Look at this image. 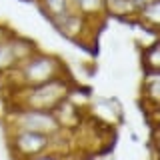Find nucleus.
Instances as JSON below:
<instances>
[{"mask_svg": "<svg viewBox=\"0 0 160 160\" xmlns=\"http://www.w3.org/2000/svg\"><path fill=\"white\" fill-rule=\"evenodd\" d=\"M66 68H64L62 60L56 58L54 54L46 52H34L28 58H24L14 70H10L6 78L12 80V88H30L36 84H44L52 78L64 76Z\"/></svg>", "mask_w": 160, "mask_h": 160, "instance_id": "nucleus-1", "label": "nucleus"}, {"mask_svg": "<svg viewBox=\"0 0 160 160\" xmlns=\"http://www.w3.org/2000/svg\"><path fill=\"white\" fill-rule=\"evenodd\" d=\"M28 160H66V158H64L60 152H56V150H46V152L38 154V156H32Z\"/></svg>", "mask_w": 160, "mask_h": 160, "instance_id": "nucleus-13", "label": "nucleus"}, {"mask_svg": "<svg viewBox=\"0 0 160 160\" xmlns=\"http://www.w3.org/2000/svg\"><path fill=\"white\" fill-rule=\"evenodd\" d=\"M8 34H10V30H8L6 26H2V24H0V40H4Z\"/></svg>", "mask_w": 160, "mask_h": 160, "instance_id": "nucleus-14", "label": "nucleus"}, {"mask_svg": "<svg viewBox=\"0 0 160 160\" xmlns=\"http://www.w3.org/2000/svg\"><path fill=\"white\" fill-rule=\"evenodd\" d=\"M90 22H94V20L82 16V14L76 12V10H72L70 14L54 20V22H50V24H52L64 38L74 40V42H82V36H84V32H88V24Z\"/></svg>", "mask_w": 160, "mask_h": 160, "instance_id": "nucleus-6", "label": "nucleus"}, {"mask_svg": "<svg viewBox=\"0 0 160 160\" xmlns=\"http://www.w3.org/2000/svg\"><path fill=\"white\" fill-rule=\"evenodd\" d=\"M102 10L106 16H116V18L136 16V6L132 4V0H102Z\"/></svg>", "mask_w": 160, "mask_h": 160, "instance_id": "nucleus-9", "label": "nucleus"}, {"mask_svg": "<svg viewBox=\"0 0 160 160\" xmlns=\"http://www.w3.org/2000/svg\"><path fill=\"white\" fill-rule=\"evenodd\" d=\"M142 92H144L146 102H150L158 110V102H160V74H158V70H146Z\"/></svg>", "mask_w": 160, "mask_h": 160, "instance_id": "nucleus-10", "label": "nucleus"}, {"mask_svg": "<svg viewBox=\"0 0 160 160\" xmlns=\"http://www.w3.org/2000/svg\"><path fill=\"white\" fill-rule=\"evenodd\" d=\"M0 116H2V104H0Z\"/></svg>", "mask_w": 160, "mask_h": 160, "instance_id": "nucleus-16", "label": "nucleus"}, {"mask_svg": "<svg viewBox=\"0 0 160 160\" xmlns=\"http://www.w3.org/2000/svg\"><path fill=\"white\" fill-rule=\"evenodd\" d=\"M134 18H136L144 28H150L152 32H156L158 24H160V0H150L142 8H138Z\"/></svg>", "mask_w": 160, "mask_h": 160, "instance_id": "nucleus-7", "label": "nucleus"}, {"mask_svg": "<svg viewBox=\"0 0 160 160\" xmlns=\"http://www.w3.org/2000/svg\"><path fill=\"white\" fill-rule=\"evenodd\" d=\"M8 128L24 130V132H38L50 138H56L62 134V126L58 124L54 112L34 108H12L8 112Z\"/></svg>", "mask_w": 160, "mask_h": 160, "instance_id": "nucleus-3", "label": "nucleus"}, {"mask_svg": "<svg viewBox=\"0 0 160 160\" xmlns=\"http://www.w3.org/2000/svg\"><path fill=\"white\" fill-rule=\"evenodd\" d=\"M72 2V8L80 12L82 16L96 20L98 16H104L102 10V0H70Z\"/></svg>", "mask_w": 160, "mask_h": 160, "instance_id": "nucleus-11", "label": "nucleus"}, {"mask_svg": "<svg viewBox=\"0 0 160 160\" xmlns=\"http://www.w3.org/2000/svg\"><path fill=\"white\" fill-rule=\"evenodd\" d=\"M54 138L44 136L38 132H24V130H10L8 134V146L10 152L14 154V158L20 160H28L32 156L52 150Z\"/></svg>", "mask_w": 160, "mask_h": 160, "instance_id": "nucleus-4", "label": "nucleus"}, {"mask_svg": "<svg viewBox=\"0 0 160 160\" xmlns=\"http://www.w3.org/2000/svg\"><path fill=\"white\" fill-rule=\"evenodd\" d=\"M38 6L50 22L66 16V14H70L74 10L70 0H38Z\"/></svg>", "mask_w": 160, "mask_h": 160, "instance_id": "nucleus-8", "label": "nucleus"}, {"mask_svg": "<svg viewBox=\"0 0 160 160\" xmlns=\"http://www.w3.org/2000/svg\"><path fill=\"white\" fill-rule=\"evenodd\" d=\"M148 2H150V0H132V4L136 6V10H138V8H142L144 4H148Z\"/></svg>", "mask_w": 160, "mask_h": 160, "instance_id": "nucleus-15", "label": "nucleus"}, {"mask_svg": "<svg viewBox=\"0 0 160 160\" xmlns=\"http://www.w3.org/2000/svg\"><path fill=\"white\" fill-rule=\"evenodd\" d=\"M38 48L32 40L10 32L4 40H0V76H6L10 70H14L24 58H28Z\"/></svg>", "mask_w": 160, "mask_h": 160, "instance_id": "nucleus-5", "label": "nucleus"}, {"mask_svg": "<svg viewBox=\"0 0 160 160\" xmlns=\"http://www.w3.org/2000/svg\"><path fill=\"white\" fill-rule=\"evenodd\" d=\"M144 64L146 70H158L160 60H158V42H154L152 46H148L144 50Z\"/></svg>", "mask_w": 160, "mask_h": 160, "instance_id": "nucleus-12", "label": "nucleus"}, {"mask_svg": "<svg viewBox=\"0 0 160 160\" xmlns=\"http://www.w3.org/2000/svg\"><path fill=\"white\" fill-rule=\"evenodd\" d=\"M12 108H34V110H50L58 106L62 100L70 96V80L64 76L52 78L44 84H36L30 88H16L14 90Z\"/></svg>", "mask_w": 160, "mask_h": 160, "instance_id": "nucleus-2", "label": "nucleus"}]
</instances>
